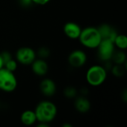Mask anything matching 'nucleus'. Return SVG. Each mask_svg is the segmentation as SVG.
<instances>
[{
    "mask_svg": "<svg viewBox=\"0 0 127 127\" xmlns=\"http://www.w3.org/2000/svg\"><path fill=\"white\" fill-rule=\"evenodd\" d=\"M39 89L43 95L46 97H51L56 93L57 86L54 80L49 78H45L41 81L39 84Z\"/></svg>",
    "mask_w": 127,
    "mask_h": 127,
    "instance_id": "9",
    "label": "nucleus"
},
{
    "mask_svg": "<svg viewBox=\"0 0 127 127\" xmlns=\"http://www.w3.org/2000/svg\"><path fill=\"white\" fill-rule=\"evenodd\" d=\"M121 96H122V98H123L124 101V102H127V90H124V92H123V94L121 95Z\"/></svg>",
    "mask_w": 127,
    "mask_h": 127,
    "instance_id": "23",
    "label": "nucleus"
},
{
    "mask_svg": "<svg viewBox=\"0 0 127 127\" xmlns=\"http://www.w3.org/2000/svg\"><path fill=\"white\" fill-rule=\"evenodd\" d=\"M31 65L32 67L33 72L37 76H45L48 71V63L45 61L44 59H35Z\"/></svg>",
    "mask_w": 127,
    "mask_h": 127,
    "instance_id": "10",
    "label": "nucleus"
},
{
    "mask_svg": "<svg viewBox=\"0 0 127 127\" xmlns=\"http://www.w3.org/2000/svg\"><path fill=\"white\" fill-rule=\"evenodd\" d=\"M111 70H112L113 75L117 77H123L126 72V68H124V65L115 64V65H112Z\"/></svg>",
    "mask_w": 127,
    "mask_h": 127,
    "instance_id": "16",
    "label": "nucleus"
},
{
    "mask_svg": "<svg viewBox=\"0 0 127 127\" xmlns=\"http://www.w3.org/2000/svg\"><path fill=\"white\" fill-rule=\"evenodd\" d=\"M33 3L36 4H39V5H44L48 4L51 0H31Z\"/></svg>",
    "mask_w": 127,
    "mask_h": 127,
    "instance_id": "21",
    "label": "nucleus"
},
{
    "mask_svg": "<svg viewBox=\"0 0 127 127\" xmlns=\"http://www.w3.org/2000/svg\"><path fill=\"white\" fill-rule=\"evenodd\" d=\"M97 48L98 50L99 58L103 62L111 60L113 53L115 51L114 42L109 39H102Z\"/></svg>",
    "mask_w": 127,
    "mask_h": 127,
    "instance_id": "5",
    "label": "nucleus"
},
{
    "mask_svg": "<svg viewBox=\"0 0 127 127\" xmlns=\"http://www.w3.org/2000/svg\"><path fill=\"white\" fill-rule=\"evenodd\" d=\"M20 121L25 126H31L34 124L37 121L35 112L32 110L24 111L20 116Z\"/></svg>",
    "mask_w": 127,
    "mask_h": 127,
    "instance_id": "13",
    "label": "nucleus"
},
{
    "mask_svg": "<svg viewBox=\"0 0 127 127\" xmlns=\"http://www.w3.org/2000/svg\"><path fill=\"white\" fill-rule=\"evenodd\" d=\"M19 3L23 7H28L31 4L32 1L31 0H19Z\"/></svg>",
    "mask_w": 127,
    "mask_h": 127,
    "instance_id": "22",
    "label": "nucleus"
},
{
    "mask_svg": "<svg viewBox=\"0 0 127 127\" xmlns=\"http://www.w3.org/2000/svg\"><path fill=\"white\" fill-rule=\"evenodd\" d=\"M48 126H49L48 124L42 123V122H39V124H37V127H48Z\"/></svg>",
    "mask_w": 127,
    "mask_h": 127,
    "instance_id": "24",
    "label": "nucleus"
},
{
    "mask_svg": "<svg viewBox=\"0 0 127 127\" xmlns=\"http://www.w3.org/2000/svg\"><path fill=\"white\" fill-rule=\"evenodd\" d=\"M0 54H1V58H2V60H3V63H4L13 58L12 56H11V54H10V53L8 52V51H3V52L1 53Z\"/></svg>",
    "mask_w": 127,
    "mask_h": 127,
    "instance_id": "20",
    "label": "nucleus"
},
{
    "mask_svg": "<svg viewBox=\"0 0 127 127\" xmlns=\"http://www.w3.org/2000/svg\"><path fill=\"white\" fill-rule=\"evenodd\" d=\"M111 60H112L115 64L124 65L127 62V56L122 50L115 51L111 58Z\"/></svg>",
    "mask_w": 127,
    "mask_h": 127,
    "instance_id": "14",
    "label": "nucleus"
},
{
    "mask_svg": "<svg viewBox=\"0 0 127 127\" xmlns=\"http://www.w3.org/2000/svg\"><path fill=\"white\" fill-rule=\"evenodd\" d=\"M68 61L71 67L78 68L85 65L87 61V55L83 51L77 49L69 54Z\"/></svg>",
    "mask_w": 127,
    "mask_h": 127,
    "instance_id": "7",
    "label": "nucleus"
},
{
    "mask_svg": "<svg viewBox=\"0 0 127 127\" xmlns=\"http://www.w3.org/2000/svg\"><path fill=\"white\" fill-rule=\"evenodd\" d=\"M34 112L38 122L49 124L56 118L57 108L53 102L50 100H42L37 104Z\"/></svg>",
    "mask_w": 127,
    "mask_h": 127,
    "instance_id": "1",
    "label": "nucleus"
},
{
    "mask_svg": "<svg viewBox=\"0 0 127 127\" xmlns=\"http://www.w3.org/2000/svg\"><path fill=\"white\" fill-rule=\"evenodd\" d=\"M4 67V63H3V60L1 58V56L0 54V69Z\"/></svg>",
    "mask_w": 127,
    "mask_h": 127,
    "instance_id": "25",
    "label": "nucleus"
},
{
    "mask_svg": "<svg viewBox=\"0 0 127 127\" xmlns=\"http://www.w3.org/2000/svg\"><path fill=\"white\" fill-rule=\"evenodd\" d=\"M17 87V79L13 71L5 68L0 69V90L4 92H12Z\"/></svg>",
    "mask_w": 127,
    "mask_h": 127,
    "instance_id": "4",
    "label": "nucleus"
},
{
    "mask_svg": "<svg viewBox=\"0 0 127 127\" xmlns=\"http://www.w3.org/2000/svg\"><path fill=\"white\" fill-rule=\"evenodd\" d=\"M74 107L77 112L80 113H86L90 110L91 103L86 97L80 96L75 99Z\"/></svg>",
    "mask_w": 127,
    "mask_h": 127,
    "instance_id": "12",
    "label": "nucleus"
},
{
    "mask_svg": "<svg viewBox=\"0 0 127 127\" xmlns=\"http://www.w3.org/2000/svg\"><path fill=\"white\" fill-rule=\"evenodd\" d=\"M63 93H64V95L65 97H67L68 99H73L77 97V92L75 88H74L72 86H68L64 89Z\"/></svg>",
    "mask_w": 127,
    "mask_h": 127,
    "instance_id": "17",
    "label": "nucleus"
},
{
    "mask_svg": "<svg viewBox=\"0 0 127 127\" xmlns=\"http://www.w3.org/2000/svg\"><path fill=\"white\" fill-rule=\"evenodd\" d=\"M102 39H109L114 42L118 33L116 31L108 24H103L97 28Z\"/></svg>",
    "mask_w": 127,
    "mask_h": 127,
    "instance_id": "11",
    "label": "nucleus"
},
{
    "mask_svg": "<svg viewBox=\"0 0 127 127\" xmlns=\"http://www.w3.org/2000/svg\"><path fill=\"white\" fill-rule=\"evenodd\" d=\"M36 54L29 47H22L16 53V61L22 65H31L36 59Z\"/></svg>",
    "mask_w": 127,
    "mask_h": 127,
    "instance_id": "6",
    "label": "nucleus"
},
{
    "mask_svg": "<svg viewBox=\"0 0 127 127\" xmlns=\"http://www.w3.org/2000/svg\"><path fill=\"white\" fill-rule=\"evenodd\" d=\"M63 127H72V126L69 124H65L63 125Z\"/></svg>",
    "mask_w": 127,
    "mask_h": 127,
    "instance_id": "26",
    "label": "nucleus"
},
{
    "mask_svg": "<svg viewBox=\"0 0 127 127\" xmlns=\"http://www.w3.org/2000/svg\"><path fill=\"white\" fill-rule=\"evenodd\" d=\"M114 45L120 50H125L127 48V38L124 34H118L114 40Z\"/></svg>",
    "mask_w": 127,
    "mask_h": 127,
    "instance_id": "15",
    "label": "nucleus"
},
{
    "mask_svg": "<svg viewBox=\"0 0 127 127\" xmlns=\"http://www.w3.org/2000/svg\"><path fill=\"white\" fill-rule=\"evenodd\" d=\"M36 54L39 56V58L45 60V58L49 57L51 52H50V50L48 48H46V47H41V48H39V50L37 51V53H36Z\"/></svg>",
    "mask_w": 127,
    "mask_h": 127,
    "instance_id": "19",
    "label": "nucleus"
},
{
    "mask_svg": "<svg viewBox=\"0 0 127 127\" xmlns=\"http://www.w3.org/2000/svg\"><path fill=\"white\" fill-rule=\"evenodd\" d=\"M86 77L89 85L92 86H99L102 85L106 79V69L102 65H92L88 69Z\"/></svg>",
    "mask_w": 127,
    "mask_h": 127,
    "instance_id": "3",
    "label": "nucleus"
},
{
    "mask_svg": "<svg viewBox=\"0 0 127 127\" xmlns=\"http://www.w3.org/2000/svg\"><path fill=\"white\" fill-rule=\"evenodd\" d=\"M82 28L80 26L74 22H68L65 24L63 31L65 36L71 39H77L79 38Z\"/></svg>",
    "mask_w": 127,
    "mask_h": 127,
    "instance_id": "8",
    "label": "nucleus"
},
{
    "mask_svg": "<svg viewBox=\"0 0 127 127\" xmlns=\"http://www.w3.org/2000/svg\"><path fill=\"white\" fill-rule=\"evenodd\" d=\"M4 68L10 71H15L17 68V62L16 60H14L13 58L10 59V60L7 61L6 63H4Z\"/></svg>",
    "mask_w": 127,
    "mask_h": 127,
    "instance_id": "18",
    "label": "nucleus"
},
{
    "mask_svg": "<svg viewBox=\"0 0 127 127\" xmlns=\"http://www.w3.org/2000/svg\"><path fill=\"white\" fill-rule=\"evenodd\" d=\"M80 43L87 48H97L102 40L97 28L87 27L82 29L78 38Z\"/></svg>",
    "mask_w": 127,
    "mask_h": 127,
    "instance_id": "2",
    "label": "nucleus"
}]
</instances>
